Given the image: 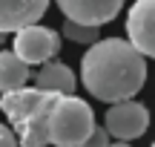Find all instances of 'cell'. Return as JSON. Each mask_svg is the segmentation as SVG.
Returning a JSON list of instances; mask_svg holds the SVG:
<instances>
[{"label":"cell","mask_w":155,"mask_h":147,"mask_svg":"<svg viewBox=\"0 0 155 147\" xmlns=\"http://www.w3.org/2000/svg\"><path fill=\"white\" fill-rule=\"evenodd\" d=\"M66 20L83 23V26H104L115 20L124 9V0H58Z\"/></svg>","instance_id":"obj_6"},{"label":"cell","mask_w":155,"mask_h":147,"mask_svg":"<svg viewBox=\"0 0 155 147\" xmlns=\"http://www.w3.org/2000/svg\"><path fill=\"white\" fill-rule=\"evenodd\" d=\"M0 147H17V138H15V130L6 124H0Z\"/></svg>","instance_id":"obj_13"},{"label":"cell","mask_w":155,"mask_h":147,"mask_svg":"<svg viewBox=\"0 0 155 147\" xmlns=\"http://www.w3.org/2000/svg\"><path fill=\"white\" fill-rule=\"evenodd\" d=\"M81 147H109V133L104 127H92V133L83 138Z\"/></svg>","instance_id":"obj_12"},{"label":"cell","mask_w":155,"mask_h":147,"mask_svg":"<svg viewBox=\"0 0 155 147\" xmlns=\"http://www.w3.org/2000/svg\"><path fill=\"white\" fill-rule=\"evenodd\" d=\"M3 38H6V35H3V32H0V43H3Z\"/></svg>","instance_id":"obj_15"},{"label":"cell","mask_w":155,"mask_h":147,"mask_svg":"<svg viewBox=\"0 0 155 147\" xmlns=\"http://www.w3.org/2000/svg\"><path fill=\"white\" fill-rule=\"evenodd\" d=\"M49 9V0H0V32H17L32 26Z\"/></svg>","instance_id":"obj_7"},{"label":"cell","mask_w":155,"mask_h":147,"mask_svg":"<svg viewBox=\"0 0 155 147\" xmlns=\"http://www.w3.org/2000/svg\"><path fill=\"white\" fill-rule=\"evenodd\" d=\"M29 78H32L29 75V67L15 52H0V92L20 90V87H26Z\"/></svg>","instance_id":"obj_10"},{"label":"cell","mask_w":155,"mask_h":147,"mask_svg":"<svg viewBox=\"0 0 155 147\" xmlns=\"http://www.w3.org/2000/svg\"><path fill=\"white\" fill-rule=\"evenodd\" d=\"M81 81L98 101H129L147 81V58L132 49L129 40H95L81 58Z\"/></svg>","instance_id":"obj_1"},{"label":"cell","mask_w":155,"mask_h":147,"mask_svg":"<svg viewBox=\"0 0 155 147\" xmlns=\"http://www.w3.org/2000/svg\"><path fill=\"white\" fill-rule=\"evenodd\" d=\"M152 15H155V0H138V3H132V9H129V15H127L129 46L138 49L144 58L155 55V23H152Z\"/></svg>","instance_id":"obj_5"},{"label":"cell","mask_w":155,"mask_h":147,"mask_svg":"<svg viewBox=\"0 0 155 147\" xmlns=\"http://www.w3.org/2000/svg\"><path fill=\"white\" fill-rule=\"evenodd\" d=\"M150 127V110L138 101H118L106 110V133L118 138V142H132L141 138Z\"/></svg>","instance_id":"obj_4"},{"label":"cell","mask_w":155,"mask_h":147,"mask_svg":"<svg viewBox=\"0 0 155 147\" xmlns=\"http://www.w3.org/2000/svg\"><path fill=\"white\" fill-rule=\"evenodd\" d=\"M43 98H46V92L29 90V87H20V90L3 92V98H0V110L6 113L9 124L15 127V130H20V127L35 115V110L43 104Z\"/></svg>","instance_id":"obj_8"},{"label":"cell","mask_w":155,"mask_h":147,"mask_svg":"<svg viewBox=\"0 0 155 147\" xmlns=\"http://www.w3.org/2000/svg\"><path fill=\"white\" fill-rule=\"evenodd\" d=\"M35 90L40 92H55V95H75V87L78 78L75 72L66 67V63H58V61H46L40 63V72L35 75Z\"/></svg>","instance_id":"obj_9"},{"label":"cell","mask_w":155,"mask_h":147,"mask_svg":"<svg viewBox=\"0 0 155 147\" xmlns=\"http://www.w3.org/2000/svg\"><path fill=\"white\" fill-rule=\"evenodd\" d=\"M95 127V113L83 98L78 95H52L49 104V144L55 147H81L83 138Z\"/></svg>","instance_id":"obj_2"},{"label":"cell","mask_w":155,"mask_h":147,"mask_svg":"<svg viewBox=\"0 0 155 147\" xmlns=\"http://www.w3.org/2000/svg\"><path fill=\"white\" fill-rule=\"evenodd\" d=\"M109 147H129L127 142H115V144H109Z\"/></svg>","instance_id":"obj_14"},{"label":"cell","mask_w":155,"mask_h":147,"mask_svg":"<svg viewBox=\"0 0 155 147\" xmlns=\"http://www.w3.org/2000/svg\"><path fill=\"white\" fill-rule=\"evenodd\" d=\"M63 38L75 40V43H95L98 40V26H83V23L63 20Z\"/></svg>","instance_id":"obj_11"},{"label":"cell","mask_w":155,"mask_h":147,"mask_svg":"<svg viewBox=\"0 0 155 147\" xmlns=\"http://www.w3.org/2000/svg\"><path fill=\"white\" fill-rule=\"evenodd\" d=\"M15 52L26 67H40V63L52 61V58L61 52V32L49 26H40V23H32V26H23L15 32Z\"/></svg>","instance_id":"obj_3"}]
</instances>
